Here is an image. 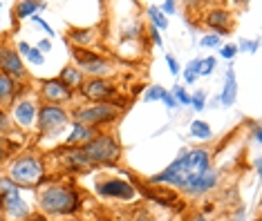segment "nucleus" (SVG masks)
I'll return each instance as SVG.
<instances>
[{
  "label": "nucleus",
  "mask_w": 262,
  "mask_h": 221,
  "mask_svg": "<svg viewBox=\"0 0 262 221\" xmlns=\"http://www.w3.org/2000/svg\"><path fill=\"white\" fill-rule=\"evenodd\" d=\"M58 81L63 83L68 89H81L83 87V71L79 67H74V65H68V67L61 69V76H58Z\"/></svg>",
  "instance_id": "obj_21"
},
{
  "label": "nucleus",
  "mask_w": 262,
  "mask_h": 221,
  "mask_svg": "<svg viewBox=\"0 0 262 221\" xmlns=\"http://www.w3.org/2000/svg\"><path fill=\"white\" fill-rule=\"evenodd\" d=\"M0 7H3V5H0Z\"/></svg>",
  "instance_id": "obj_51"
},
{
  "label": "nucleus",
  "mask_w": 262,
  "mask_h": 221,
  "mask_svg": "<svg viewBox=\"0 0 262 221\" xmlns=\"http://www.w3.org/2000/svg\"><path fill=\"white\" fill-rule=\"evenodd\" d=\"M38 206L45 214H52V217L74 214L81 208V194L74 186H68V183H50L38 190Z\"/></svg>",
  "instance_id": "obj_1"
},
{
  "label": "nucleus",
  "mask_w": 262,
  "mask_h": 221,
  "mask_svg": "<svg viewBox=\"0 0 262 221\" xmlns=\"http://www.w3.org/2000/svg\"><path fill=\"white\" fill-rule=\"evenodd\" d=\"M81 150L92 165H115L117 159L121 157V145L117 143V139L103 132H99L85 145H81Z\"/></svg>",
  "instance_id": "obj_3"
},
{
  "label": "nucleus",
  "mask_w": 262,
  "mask_h": 221,
  "mask_svg": "<svg viewBox=\"0 0 262 221\" xmlns=\"http://www.w3.org/2000/svg\"><path fill=\"white\" fill-rule=\"evenodd\" d=\"M72 116H74V123H81V125L97 130L99 125H108L112 121H117L119 107L110 103H90V105H83L79 110H74Z\"/></svg>",
  "instance_id": "obj_5"
},
{
  "label": "nucleus",
  "mask_w": 262,
  "mask_h": 221,
  "mask_svg": "<svg viewBox=\"0 0 262 221\" xmlns=\"http://www.w3.org/2000/svg\"><path fill=\"white\" fill-rule=\"evenodd\" d=\"M162 103H164L166 107H168V110H175V107H180V105L175 103V99H172V94H170V92H164V99H162Z\"/></svg>",
  "instance_id": "obj_42"
},
{
  "label": "nucleus",
  "mask_w": 262,
  "mask_h": 221,
  "mask_svg": "<svg viewBox=\"0 0 262 221\" xmlns=\"http://www.w3.org/2000/svg\"><path fill=\"white\" fill-rule=\"evenodd\" d=\"M16 45H18V56H27L29 50H32V47H29L25 40H20V43H16Z\"/></svg>",
  "instance_id": "obj_44"
},
{
  "label": "nucleus",
  "mask_w": 262,
  "mask_h": 221,
  "mask_svg": "<svg viewBox=\"0 0 262 221\" xmlns=\"http://www.w3.org/2000/svg\"><path fill=\"white\" fill-rule=\"evenodd\" d=\"M99 132L94 128H88V125H81V123H74V128H72V134L65 139L63 143V148H81V145H85L90 139H94Z\"/></svg>",
  "instance_id": "obj_18"
},
{
  "label": "nucleus",
  "mask_w": 262,
  "mask_h": 221,
  "mask_svg": "<svg viewBox=\"0 0 262 221\" xmlns=\"http://www.w3.org/2000/svg\"><path fill=\"white\" fill-rule=\"evenodd\" d=\"M190 105H193L195 112H202L206 107V94L204 92H195L193 96H190Z\"/></svg>",
  "instance_id": "obj_31"
},
{
  "label": "nucleus",
  "mask_w": 262,
  "mask_h": 221,
  "mask_svg": "<svg viewBox=\"0 0 262 221\" xmlns=\"http://www.w3.org/2000/svg\"><path fill=\"white\" fill-rule=\"evenodd\" d=\"M74 96L72 89H68L58 79H47L40 83V99L45 101L47 105H63L70 103Z\"/></svg>",
  "instance_id": "obj_11"
},
{
  "label": "nucleus",
  "mask_w": 262,
  "mask_h": 221,
  "mask_svg": "<svg viewBox=\"0 0 262 221\" xmlns=\"http://www.w3.org/2000/svg\"><path fill=\"white\" fill-rule=\"evenodd\" d=\"M38 132L40 136H54L56 132H61L63 125L70 121V114L63 110L61 105H40L38 107Z\"/></svg>",
  "instance_id": "obj_7"
},
{
  "label": "nucleus",
  "mask_w": 262,
  "mask_h": 221,
  "mask_svg": "<svg viewBox=\"0 0 262 221\" xmlns=\"http://www.w3.org/2000/svg\"><path fill=\"white\" fill-rule=\"evenodd\" d=\"M200 61H202V58H195V61H190V63L186 65V69H184V83H186V85H193V83L198 81Z\"/></svg>",
  "instance_id": "obj_26"
},
{
  "label": "nucleus",
  "mask_w": 262,
  "mask_h": 221,
  "mask_svg": "<svg viewBox=\"0 0 262 221\" xmlns=\"http://www.w3.org/2000/svg\"><path fill=\"white\" fill-rule=\"evenodd\" d=\"M217 99H220L217 103L224 105V107H231L235 103V99H237V81H235V69L233 67H229V71H226V81H224L222 94H220Z\"/></svg>",
  "instance_id": "obj_20"
},
{
  "label": "nucleus",
  "mask_w": 262,
  "mask_h": 221,
  "mask_svg": "<svg viewBox=\"0 0 262 221\" xmlns=\"http://www.w3.org/2000/svg\"><path fill=\"white\" fill-rule=\"evenodd\" d=\"M159 11H162L164 16H172V14H175V11H177V5L172 3V0H166V3L162 5V9H159Z\"/></svg>",
  "instance_id": "obj_37"
},
{
  "label": "nucleus",
  "mask_w": 262,
  "mask_h": 221,
  "mask_svg": "<svg viewBox=\"0 0 262 221\" xmlns=\"http://www.w3.org/2000/svg\"><path fill=\"white\" fill-rule=\"evenodd\" d=\"M18 186H16L14 181H11L9 177H3L0 179V194H9V192H18Z\"/></svg>",
  "instance_id": "obj_32"
},
{
  "label": "nucleus",
  "mask_w": 262,
  "mask_h": 221,
  "mask_svg": "<svg viewBox=\"0 0 262 221\" xmlns=\"http://www.w3.org/2000/svg\"><path fill=\"white\" fill-rule=\"evenodd\" d=\"M32 20L36 22V25H38L40 29H45V32L50 34V38H52V36H54V29H52L50 25H47V22H45V20H43V18H40V16H32Z\"/></svg>",
  "instance_id": "obj_41"
},
{
  "label": "nucleus",
  "mask_w": 262,
  "mask_h": 221,
  "mask_svg": "<svg viewBox=\"0 0 262 221\" xmlns=\"http://www.w3.org/2000/svg\"><path fill=\"white\" fill-rule=\"evenodd\" d=\"M166 63H168V69H170V74H172V76H177V74L182 71L180 63H177V58H175V56H170V54L166 56Z\"/></svg>",
  "instance_id": "obj_36"
},
{
  "label": "nucleus",
  "mask_w": 262,
  "mask_h": 221,
  "mask_svg": "<svg viewBox=\"0 0 262 221\" xmlns=\"http://www.w3.org/2000/svg\"><path fill=\"white\" fill-rule=\"evenodd\" d=\"M25 221H45V219L43 217H27Z\"/></svg>",
  "instance_id": "obj_47"
},
{
  "label": "nucleus",
  "mask_w": 262,
  "mask_h": 221,
  "mask_svg": "<svg viewBox=\"0 0 262 221\" xmlns=\"http://www.w3.org/2000/svg\"><path fill=\"white\" fill-rule=\"evenodd\" d=\"M0 71L11 76L14 81H20L27 76V69L20 61L18 52H14V47H9L7 43H3V40H0Z\"/></svg>",
  "instance_id": "obj_9"
},
{
  "label": "nucleus",
  "mask_w": 262,
  "mask_h": 221,
  "mask_svg": "<svg viewBox=\"0 0 262 221\" xmlns=\"http://www.w3.org/2000/svg\"><path fill=\"white\" fill-rule=\"evenodd\" d=\"M81 94L85 96L90 103H110L121 110L126 103H119V89L110 79H92L88 83H83Z\"/></svg>",
  "instance_id": "obj_6"
},
{
  "label": "nucleus",
  "mask_w": 262,
  "mask_h": 221,
  "mask_svg": "<svg viewBox=\"0 0 262 221\" xmlns=\"http://www.w3.org/2000/svg\"><path fill=\"white\" fill-rule=\"evenodd\" d=\"M215 183H217V172L215 170H206L202 177H198L195 181H190L188 186L184 188V192L190 194V197H200V194L208 192L211 188H215Z\"/></svg>",
  "instance_id": "obj_16"
},
{
  "label": "nucleus",
  "mask_w": 262,
  "mask_h": 221,
  "mask_svg": "<svg viewBox=\"0 0 262 221\" xmlns=\"http://www.w3.org/2000/svg\"><path fill=\"white\" fill-rule=\"evenodd\" d=\"M164 92H166V89H164L162 85H152V87L146 89L144 101H146V103H152V101H162V99H164Z\"/></svg>",
  "instance_id": "obj_30"
},
{
  "label": "nucleus",
  "mask_w": 262,
  "mask_h": 221,
  "mask_svg": "<svg viewBox=\"0 0 262 221\" xmlns=\"http://www.w3.org/2000/svg\"><path fill=\"white\" fill-rule=\"evenodd\" d=\"M220 54H222L224 58H229V61H231V58H233L235 54H237V45H224L222 50H220Z\"/></svg>",
  "instance_id": "obj_39"
},
{
  "label": "nucleus",
  "mask_w": 262,
  "mask_h": 221,
  "mask_svg": "<svg viewBox=\"0 0 262 221\" xmlns=\"http://www.w3.org/2000/svg\"><path fill=\"white\" fill-rule=\"evenodd\" d=\"M148 16H150L155 29H166V27H168V20H166V16L157 7H148Z\"/></svg>",
  "instance_id": "obj_27"
},
{
  "label": "nucleus",
  "mask_w": 262,
  "mask_h": 221,
  "mask_svg": "<svg viewBox=\"0 0 262 221\" xmlns=\"http://www.w3.org/2000/svg\"><path fill=\"white\" fill-rule=\"evenodd\" d=\"M220 45V36L217 34H206V36H202V40H200V47H217Z\"/></svg>",
  "instance_id": "obj_33"
},
{
  "label": "nucleus",
  "mask_w": 262,
  "mask_h": 221,
  "mask_svg": "<svg viewBox=\"0 0 262 221\" xmlns=\"http://www.w3.org/2000/svg\"><path fill=\"white\" fill-rule=\"evenodd\" d=\"M190 136H195V139H202V141H208L213 136L211 125L204 123V121H193V123H190Z\"/></svg>",
  "instance_id": "obj_24"
},
{
  "label": "nucleus",
  "mask_w": 262,
  "mask_h": 221,
  "mask_svg": "<svg viewBox=\"0 0 262 221\" xmlns=\"http://www.w3.org/2000/svg\"><path fill=\"white\" fill-rule=\"evenodd\" d=\"M135 190H139L144 197H148L150 201H157L159 206H172L177 201V192H170V190H164V188H150V186H144V183H139V188H135Z\"/></svg>",
  "instance_id": "obj_19"
},
{
  "label": "nucleus",
  "mask_w": 262,
  "mask_h": 221,
  "mask_svg": "<svg viewBox=\"0 0 262 221\" xmlns=\"http://www.w3.org/2000/svg\"><path fill=\"white\" fill-rule=\"evenodd\" d=\"M258 40H242L240 47H237V52H258Z\"/></svg>",
  "instance_id": "obj_35"
},
{
  "label": "nucleus",
  "mask_w": 262,
  "mask_h": 221,
  "mask_svg": "<svg viewBox=\"0 0 262 221\" xmlns=\"http://www.w3.org/2000/svg\"><path fill=\"white\" fill-rule=\"evenodd\" d=\"M242 217H244V210L237 212V219H235V221H242Z\"/></svg>",
  "instance_id": "obj_49"
},
{
  "label": "nucleus",
  "mask_w": 262,
  "mask_h": 221,
  "mask_svg": "<svg viewBox=\"0 0 262 221\" xmlns=\"http://www.w3.org/2000/svg\"><path fill=\"white\" fill-rule=\"evenodd\" d=\"M47 9V3H34V0H23V3H16L14 7V16L18 18H27V16H36L38 11Z\"/></svg>",
  "instance_id": "obj_22"
},
{
  "label": "nucleus",
  "mask_w": 262,
  "mask_h": 221,
  "mask_svg": "<svg viewBox=\"0 0 262 221\" xmlns=\"http://www.w3.org/2000/svg\"><path fill=\"white\" fill-rule=\"evenodd\" d=\"M9 128H11V125H9V116H7V112L0 110V134H3V132H9Z\"/></svg>",
  "instance_id": "obj_38"
},
{
  "label": "nucleus",
  "mask_w": 262,
  "mask_h": 221,
  "mask_svg": "<svg viewBox=\"0 0 262 221\" xmlns=\"http://www.w3.org/2000/svg\"><path fill=\"white\" fill-rule=\"evenodd\" d=\"M180 190L184 192V188L190 181H195L198 177H202L206 170H211V157L204 148H195V150H182L180 152Z\"/></svg>",
  "instance_id": "obj_4"
},
{
  "label": "nucleus",
  "mask_w": 262,
  "mask_h": 221,
  "mask_svg": "<svg viewBox=\"0 0 262 221\" xmlns=\"http://www.w3.org/2000/svg\"><path fill=\"white\" fill-rule=\"evenodd\" d=\"M56 157L70 172H90L94 168L81 148H61V150H56Z\"/></svg>",
  "instance_id": "obj_13"
},
{
  "label": "nucleus",
  "mask_w": 262,
  "mask_h": 221,
  "mask_svg": "<svg viewBox=\"0 0 262 221\" xmlns=\"http://www.w3.org/2000/svg\"><path fill=\"white\" fill-rule=\"evenodd\" d=\"M7 177L20 190L38 188L45 181V163L38 154H20L11 161Z\"/></svg>",
  "instance_id": "obj_2"
},
{
  "label": "nucleus",
  "mask_w": 262,
  "mask_h": 221,
  "mask_svg": "<svg viewBox=\"0 0 262 221\" xmlns=\"http://www.w3.org/2000/svg\"><path fill=\"white\" fill-rule=\"evenodd\" d=\"M148 32H150V38H152V43L157 45V47H164V40H162V34H159V29H155L152 25L148 27Z\"/></svg>",
  "instance_id": "obj_40"
},
{
  "label": "nucleus",
  "mask_w": 262,
  "mask_h": 221,
  "mask_svg": "<svg viewBox=\"0 0 262 221\" xmlns=\"http://www.w3.org/2000/svg\"><path fill=\"white\" fill-rule=\"evenodd\" d=\"M16 143L9 139V136H5V134H0V163H3V161H7L11 154H14V150H16Z\"/></svg>",
  "instance_id": "obj_25"
},
{
  "label": "nucleus",
  "mask_w": 262,
  "mask_h": 221,
  "mask_svg": "<svg viewBox=\"0 0 262 221\" xmlns=\"http://www.w3.org/2000/svg\"><path fill=\"white\" fill-rule=\"evenodd\" d=\"M0 214L7 221H25L29 217V208L20 199V190L18 192L0 194Z\"/></svg>",
  "instance_id": "obj_10"
},
{
  "label": "nucleus",
  "mask_w": 262,
  "mask_h": 221,
  "mask_svg": "<svg viewBox=\"0 0 262 221\" xmlns=\"http://www.w3.org/2000/svg\"><path fill=\"white\" fill-rule=\"evenodd\" d=\"M97 192L101 197H108V199H123L130 201L137 194V190L133 183L121 181V179H103V181L97 183Z\"/></svg>",
  "instance_id": "obj_12"
},
{
  "label": "nucleus",
  "mask_w": 262,
  "mask_h": 221,
  "mask_svg": "<svg viewBox=\"0 0 262 221\" xmlns=\"http://www.w3.org/2000/svg\"><path fill=\"white\" fill-rule=\"evenodd\" d=\"M170 94H172V99H175V103H177V105H190V94H188L182 85H175Z\"/></svg>",
  "instance_id": "obj_28"
},
{
  "label": "nucleus",
  "mask_w": 262,
  "mask_h": 221,
  "mask_svg": "<svg viewBox=\"0 0 262 221\" xmlns=\"http://www.w3.org/2000/svg\"><path fill=\"white\" fill-rule=\"evenodd\" d=\"M193 221H208V219H206V217H202V214H198V217H195Z\"/></svg>",
  "instance_id": "obj_48"
},
{
  "label": "nucleus",
  "mask_w": 262,
  "mask_h": 221,
  "mask_svg": "<svg viewBox=\"0 0 262 221\" xmlns=\"http://www.w3.org/2000/svg\"><path fill=\"white\" fill-rule=\"evenodd\" d=\"M215 58L208 56V58H202L200 61V69H198V76H211L213 69H215Z\"/></svg>",
  "instance_id": "obj_29"
},
{
  "label": "nucleus",
  "mask_w": 262,
  "mask_h": 221,
  "mask_svg": "<svg viewBox=\"0 0 262 221\" xmlns=\"http://www.w3.org/2000/svg\"><path fill=\"white\" fill-rule=\"evenodd\" d=\"M23 89H25V87H20L18 81H14L11 76H7V74H3V71H0V110H3V105H7L14 99H18Z\"/></svg>",
  "instance_id": "obj_17"
},
{
  "label": "nucleus",
  "mask_w": 262,
  "mask_h": 221,
  "mask_svg": "<svg viewBox=\"0 0 262 221\" xmlns=\"http://www.w3.org/2000/svg\"><path fill=\"white\" fill-rule=\"evenodd\" d=\"M68 221H74V219H68Z\"/></svg>",
  "instance_id": "obj_50"
},
{
  "label": "nucleus",
  "mask_w": 262,
  "mask_h": 221,
  "mask_svg": "<svg viewBox=\"0 0 262 221\" xmlns=\"http://www.w3.org/2000/svg\"><path fill=\"white\" fill-rule=\"evenodd\" d=\"M213 210H215V208H213L211 204H206V206H204V214H211Z\"/></svg>",
  "instance_id": "obj_46"
},
{
  "label": "nucleus",
  "mask_w": 262,
  "mask_h": 221,
  "mask_svg": "<svg viewBox=\"0 0 262 221\" xmlns=\"http://www.w3.org/2000/svg\"><path fill=\"white\" fill-rule=\"evenodd\" d=\"M253 141H262V130H260V125H255V128H253Z\"/></svg>",
  "instance_id": "obj_45"
},
{
  "label": "nucleus",
  "mask_w": 262,
  "mask_h": 221,
  "mask_svg": "<svg viewBox=\"0 0 262 221\" xmlns=\"http://www.w3.org/2000/svg\"><path fill=\"white\" fill-rule=\"evenodd\" d=\"M36 114H38V107L34 101L29 99H23L18 103L14 105V112H11V116H14V121L20 125V128H32L34 121H36Z\"/></svg>",
  "instance_id": "obj_14"
},
{
  "label": "nucleus",
  "mask_w": 262,
  "mask_h": 221,
  "mask_svg": "<svg viewBox=\"0 0 262 221\" xmlns=\"http://www.w3.org/2000/svg\"><path fill=\"white\" fill-rule=\"evenodd\" d=\"M206 25L213 29V34H217L220 38L222 36H229L231 34V14L226 9H211L206 14Z\"/></svg>",
  "instance_id": "obj_15"
},
{
  "label": "nucleus",
  "mask_w": 262,
  "mask_h": 221,
  "mask_svg": "<svg viewBox=\"0 0 262 221\" xmlns=\"http://www.w3.org/2000/svg\"><path fill=\"white\" fill-rule=\"evenodd\" d=\"M27 61L32 63V65H43V63H45V56L36 50V47H32V50H29V54H27Z\"/></svg>",
  "instance_id": "obj_34"
},
{
  "label": "nucleus",
  "mask_w": 262,
  "mask_h": 221,
  "mask_svg": "<svg viewBox=\"0 0 262 221\" xmlns=\"http://www.w3.org/2000/svg\"><path fill=\"white\" fill-rule=\"evenodd\" d=\"M36 50H38V52H40V54H43V56H45V52H50V50H52V43H50V38H43V40H40Z\"/></svg>",
  "instance_id": "obj_43"
},
{
  "label": "nucleus",
  "mask_w": 262,
  "mask_h": 221,
  "mask_svg": "<svg viewBox=\"0 0 262 221\" xmlns=\"http://www.w3.org/2000/svg\"><path fill=\"white\" fill-rule=\"evenodd\" d=\"M72 54H74V61L79 63V69L85 71V74H92L94 79H103V74L110 71V63L97 52L83 50V47H72Z\"/></svg>",
  "instance_id": "obj_8"
},
{
  "label": "nucleus",
  "mask_w": 262,
  "mask_h": 221,
  "mask_svg": "<svg viewBox=\"0 0 262 221\" xmlns=\"http://www.w3.org/2000/svg\"><path fill=\"white\" fill-rule=\"evenodd\" d=\"M70 38H72L74 47L88 50V45H90V40H92V29H72V32H70Z\"/></svg>",
  "instance_id": "obj_23"
}]
</instances>
